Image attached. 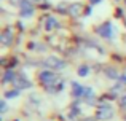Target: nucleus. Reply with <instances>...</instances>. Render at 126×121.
Returning a JSON list of instances; mask_svg holds the SVG:
<instances>
[{
    "mask_svg": "<svg viewBox=\"0 0 126 121\" xmlns=\"http://www.w3.org/2000/svg\"><path fill=\"white\" fill-rule=\"evenodd\" d=\"M97 34L101 35V37H104V38H109V37H112V34H113V29H112V24H110V22H105V24H102L101 27L97 29Z\"/></svg>",
    "mask_w": 126,
    "mask_h": 121,
    "instance_id": "obj_5",
    "label": "nucleus"
},
{
    "mask_svg": "<svg viewBox=\"0 0 126 121\" xmlns=\"http://www.w3.org/2000/svg\"><path fill=\"white\" fill-rule=\"evenodd\" d=\"M104 73H105V77L110 78V80H118V78H120V75H118V72L115 70V67H107L104 70Z\"/></svg>",
    "mask_w": 126,
    "mask_h": 121,
    "instance_id": "obj_10",
    "label": "nucleus"
},
{
    "mask_svg": "<svg viewBox=\"0 0 126 121\" xmlns=\"http://www.w3.org/2000/svg\"><path fill=\"white\" fill-rule=\"evenodd\" d=\"M54 27H58V21H56L54 16H49V18L46 19V22H45V29L46 30H53Z\"/></svg>",
    "mask_w": 126,
    "mask_h": 121,
    "instance_id": "obj_11",
    "label": "nucleus"
},
{
    "mask_svg": "<svg viewBox=\"0 0 126 121\" xmlns=\"http://www.w3.org/2000/svg\"><path fill=\"white\" fill-rule=\"evenodd\" d=\"M118 81H120L121 84H126V73H123V75H120V78H118Z\"/></svg>",
    "mask_w": 126,
    "mask_h": 121,
    "instance_id": "obj_15",
    "label": "nucleus"
},
{
    "mask_svg": "<svg viewBox=\"0 0 126 121\" xmlns=\"http://www.w3.org/2000/svg\"><path fill=\"white\" fill-rule=\"evenodd\" d=\"M10 2H11V5H21L22 0H10Z\"/></svg>",
    "mask_w": 126,
    "mask_h": 121,
    "instance_id": "obj_17",
    "label": "nucleus"
},
{
    "mask_svg": "<svg viewBox=\"0 0 126 121\" xmlns=\"http://www.w3.org/2000/svg\"><path fill=\"white\" fill-rule=\"evenodd\" d=\"M38 80H40L42 84H45L46 88H49V86H53V84H56L58 78H56V75L53 73L51 70H42L40 73H38Z\"/></svg>",
    "mask_w": 126,
    "mask_h": 121,
    "instance_id": "obj_1",
    "label": "nucleus"
},
{
    "mask_svg": "<svg viewBox=\"0 0 126 121\" xmlns=\"http://www.w3.org/2000/svg\"><path fill=\"white\" fill-rule=\"evenodd\" d=\"M0 105H2V113H5V112H6V102L3 100V102L0 104Z\"/></svg>",
    "mask_w": 126,
    "mask_h": 121,
    "instance_id": "obj_16",
    "label": "nucleus"
},
{
    "mask_svg": "<svg viewBox=\"0 0 126 121\" xmlns=\"http://www.w3.org/2000/svg\"><path fill=\"white\" fill-rule=\"evenodd\" d=\"M85 89H86V88H83L80 83H77V81H72V94H74L75 97L85 96Z\"/></svg>",
    "mask_w": 126,
    "mask_h": 121,
    "instance_id": "obj_8",
    "label": "nucleus"
},
{
    "mask_svg": "<svg viewBox=\"0 0 126 121\" xmlns=\"http://www.w3.org/2000/svg\"><path fill=\"white\" fill-rule=\"evenodd\" d=\"M45 67H49V68H54V70H64L65 68V62L61 61L59 57L56 56H48L45 61H43Z\"/></svg>",
    "mask_w": 126,
    "mask_h": 121,
    "instance_id": "obj_2",
    "label": "nucleus"
},
{
    "mask_svg": "<svg viewBox=\"0 0 126 121\" xmlns=\"http://www.w3.org/2000/svg\"><path fill=\"white\" fill-rule=\"evenodd\" d=\"M77 73H78V77H88L89 75V67L88 65H80V67L77 68Z\"/></svg>",
    "mask_w": 126,
    "mask_h": 121,
    "instance_id": "obj_13",
    "label": "nucleus"
},
{
    "mask_svg": "<svg viewBox=\"0 0 126 121\" xmlns=\"http://www.w3.org/2000/svg\"><path fill=\"white\" fill-rule=\"evenodd\" d=\"M0 40H2V43H3V46H10L11 45V41H13V34H11V30H3L2 32V35H0Z\"/></svg>",
    "mask_w": 126,
    "mask_h": 121,
    "instance_id": "obj_7",
    "label": "nucleus"
},
{
    "mask_svg": "<svg viewBox=\"0 0 126 121\" xmlns=\"http://www.w3.org/2000/svg\"><path fill=\"white\" fill-rule=\"evenodd\" d=\"M13 84H15L16 89H26V88H31L32 86V83L27 80V78H24V77H18Z\"/></svg>",
    "mask_w": 126,
    "mask_h": 121,
    "instance_id": "obj_6",
    "label": "nucleus"
},
{
    "mask_svg": "<svg viewBox=\"0 0 126 121\" xmlns=\"http://www.w3.org/2000/svg\"><path fill=\"white\" fill-rule=\"evenodd\" d=\"M80 11H81V5H80V3H72L70 8H69V13H70L72 16L80 14Z\"/></svg>",
    "mask_w": 126,
    "mask_h": 121,
    "instance_id": "obj_12",
    "label": "nucleus"
},
{
    "mask_svg": "<svg viewBox=\"0 0 126 121\" xmlns=\"http://www.w3.org/2000/svg\"><path fill=\"white\" fill-rule=\"evenodd\" d=\"M113 116V108L107 104H102L99 107V112H97V118L99 120H110Z\"/></svg>",
    "mask_w": 126,
    "mask_h": 121,
    "instance_id": "obj_4",
    "label": "nucleus"
},
{
    "mask_svg": "<svg viewBox=\"0 0 126 121\" xmlns=\"http://www.w3.org/2000/svg\"><path fill=\"white\" fill-rule=\"evenodd\" d=\"M19 96V89H11L5 93V99H15V97Z\"/></svg>",
    "mask_w": 126,
    "mask_h": 121,
    "instance_id": "obj_14",
    "label": "nucleus"
},
{
    "mask_svg": "<svg viewBox=\"0 0 126 121\" xmlns=\"http://www.w3.org/2000/svg\"><path fill=\"white\" fill-rule=\"evenodd\" d=\"M19 14L21 18H31L34 14V6L29 0H22L21 5H19Z\"/></svg>",
    "mask_w": 126,
    "mask_h": 121,
    "instance_id": "obj_3",
    "label": "nucleus"
},
{
    "mask_svg": "<svg viewBox=\"0 0 126 121\" xmlns=\"http://www.w3.org/2000/svg\"><path fill=\"white\" fill-rule=\"evenodd\" d=\"M121 107H126V94L123 96V99H121Z\"/></svg>",
    "mask_w": 126,
    "mask_h": 121,
    "instance_id": "obj_18",
    "label": "nucleus"
},
{
    "mask_svg": "<svg viewBox=\"0 0 126 121\" xmlns=\"http://www.w3.org/2000/svg\"><path fill=\"white\" fill-rule=\"evenodd\" d=\"M16 73L13 70H5V73H3V84H8V83H15L16 80Z\"/></svg>",
    "mask_w": 126,
    "mask_h": 121,
    "instance_id": "obj_9",
    "label": "nucleus"
}]
</instances>
